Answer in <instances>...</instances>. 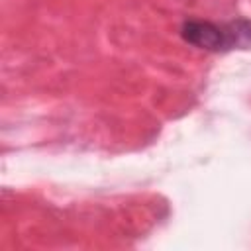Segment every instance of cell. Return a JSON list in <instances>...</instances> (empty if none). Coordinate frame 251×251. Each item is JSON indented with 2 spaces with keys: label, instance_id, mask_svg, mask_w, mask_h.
<instances>
[{
  "label": "cell",
  "instance_id": "1",
  "mask_svg": "<svg viewBox=\"0 0 251 251\" xmlns=\"http://www.w3.org/2000/svg\"><path fill=\"white\" fill-rule=\"evenodd\" d=\"M180 35L186 43L206 49V51H229L231 47V33L227 24H214L206 20H188L180 27Z\"/></svg>",
  "mask_w": 251,
  "mask_h": 251
}]
</instances>
